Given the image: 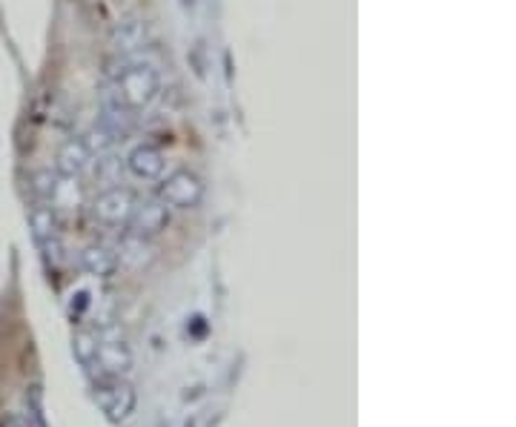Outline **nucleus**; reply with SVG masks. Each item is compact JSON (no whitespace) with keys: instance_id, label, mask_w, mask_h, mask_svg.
I'll use <instances>...</instances> for the list:
<instances>
[{"instance_id":"f257e3e1","label":"nucleus","mask_w":516,"mask_h":427,"mask_svg":"<svg viewBox=\"0 0 516 427\" xmlns=\"http://www.w3.org/2000/svg\"><path fill=\"white\" fill-rule=\"evenodd\" d=\"M158 95H161V72L152 64L132 61V64H124L115 72L109 101H112L115 115L135 118V115L147 112Z\"/></svg>"},{"instance_id":"f03ea898","label":"nucleus","mask_w":516,"mask_h":427,"mask_svg":"<svg viewBox=\"0 0 516 427\" xmlns=\"http://www.w3.org/2000/svg\"><path fill=\"white\" fill-rule=\"evenodd\" d=\"M158 201L170 210H195L204 201V181L193 170L170 172L158 187Z\"/></svg>"},{"instance_id":"7ed1b4c3","label":"nucleus","mask_w":516,"mask_h":427,"mask_svg":"<svg viewBox=\"0 0 516 427\" xmlns=\"http://www.w3.org/2000/svg\"><path fill=\"white\" fill-rule=\"evenodd\" d=\"M95 402L107 413L109 422H124L132 407H135V393L127 382H121V376H104L98 373L95 382Z\"/></svg>"},{"instance_id":"20e7f679","label":"nucleus","mask_w":516,"mask_h":427,"mask_svg":"<svg viewBox=\"0 0 516 427\" xmlns=\"http://www.w3.org/2000/svg\"><path fill=\"white\" fill-rule=\"evenodd\" d=\"M95 364H98V373L104 376H121L132 367V353H129L127 342L121 336L118 327H104L101 336H98V356H95Z\"/></svg>"},{"instance_id":"39448f33","label":"nucleus","mask_w":516,"mask_h":427,"mask_svg":"<svg viewBox=\"0 0 516 427\" xmlns=\"http://www.w3.org/2000/svg\"><path fill=\"white\" fill-rule=\"evenodd\" d=\"M135 195L124 190V187H109L104 193L95 198L92 204V213L101 224H109V227H121V224H129V218L135 213Z\"/></svg>"},{"instance_id":"423d86ee","label":"nucleus","mask_w":516,"mask_h":427,"mask_svg":"<svg viewBox=\"0 0 516 427\" xmlns=\"http://www.w3.org/2000/svg\"><path fill=\"white\" fill-rule=\"evenodd\" d=\"M170 224V207L164 201H150L144 207H135V213L129 218V233L135 238H155L167 230Z\"/></svg>"},{"instance_id":"0eeeda50","label":"nucleus","mask_w":516,"mask_h":427,"mask_svg":"<svg viewBox=\"0 0 516 427\" xmlns=\"http://www.w3.org/2000/svg\"><path fill=\"white\" fill-rule=\"evenodd\" d=\"M164 167H167V158L164 152L158 150L155 144H138L132 147L127 155V170L141 178V181H155L164 175Z\"/></svg>"},{"instance_id":"6e6552de","label":"nucleus","mask_w":516,"mask_h":427,"mask_svg":"<svg viewBox=\"0 0 516 427\" xmlns=\"http://www.w3.org/2000/svg\"><path fill=\"white\" fill-rule=\"evenodd\" d=\"M92 167V150L86 147V141L81 138H72L66 141L64 147L58 150V172L66 178H75Z\"/></svg>"},{"instance_id":"1a4fd4ad","label":"nucleus","mask_w":516,"mask_h":427,"mask_svg":"<svg viewBox=\"0 0 516 427\" xmlns=\"http://www.w3.org/2000/svg\"><path fill=\"white\" fill-rule=\"evenodd\" d=\"M118 264H121L118 253L104 247V244H89V247H84V253H81V267H84V273H89V276L95 278L115 276Z\"/></svg>"},{"instance_id":"9d476101","label":"nucleus","mask_w":516,"mask_h":427,"mask_svg":"<svg viewBox=\"0 0 516 427\" xmlns=\"http://www.w3.org/2000/svg\"><path fill=\"white\" fill-rule=\"evenodd\" d=\"M29 227H32V233H35L43 250H55L58 253V221H55L52 207H35L29 213Z\"/></svg>"},{"instance_id":"9b49d317","label":"nucleus","mask_w":516,"mask_h":427,"mask_svg":"<svg viewBox=\"0 0 516 427\" xmlns=\"http://www.w3.org/2000/svg\"><path fill=\"white\" fill-rule=\"evenodd\" d=\"M147 43V26L138 21H127L121 23L115 32H112V46L118 52H135Z\"/></svg>"},{"instance_id":"f8f14e48","label":"nucleus","mask_w":516,"mask_h":427,"mask_svg":"<svg viewBox=\"0 0 516 427\" xmlns=\"http://www.w3.org/2000/svg\"><path fill=\"white\" fill-rule=\"evenodd\" d=\"M64 178L61 172L43 170L32 175V193L41 198L43 204H55L61 198V190H64Z\"/></svg>"},{"instance_id":"ddd939ff","label":"nucleus","mask_w":516,"mask_h":427,"mask_svg":"<svg viewBox=\"0 0 516 427\" xmlns=\"http://www.w3.org/2000/svg\"><path fill=\"white\" fill-rule=\"evenodd\" d=\"M72 350H75V359L84 364V367H95V356H98V339L92 333H78L75 342H72Z\"/></svg>"},{"instance_id":"4468645a","label":"nucleus","mask_w":516,"mask_h":427,"mask_svg":"<svg viewBox=\"0 0 516 427\" xmlns=\"http://www.w3.org/2000/svg\"><path fill=\"white\" fill-rule=\"evenodd\" d=\"M0 427H26V425H23L18 416H9V419H3V422H0Z\"/></svg>"},{"instance_id":"2eb2a0df","label":"nucleus","mask_w":516,"mask_h":427,"mask_svg":"<svg viewBox=\"0 0 516 427\" xmlns=\"http://www.w3.org/2000/svg\"><path fill=\"white\" fill-rule=\"evenodd\" d=\"M181 3H184V6H193V0H181Z\"/></svg>"}]
</instances>
